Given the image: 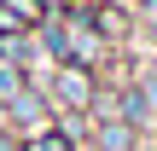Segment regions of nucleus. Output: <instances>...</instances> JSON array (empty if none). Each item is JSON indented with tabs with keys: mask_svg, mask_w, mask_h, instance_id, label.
Segmentation results:
<instances>
[{
	"mask_svg": "<svg viewBox=\"0 0 157 151\" xmlns=\"http://www.w3.org/2000/svg\"><path fill=\"white\" fill-rule=\"evenodd\" d=\"M6 116H12V134H17V140H35V134L52 128V99H47L41 87H23V93L6 105Z\"/></svg>",
	"mask_w": 157,
	"mask_h": 151,
	"instance_id": "obj_1",
	"label": "nucleus"
},
{
	"mask_svg": "<svg viewBox=\"0 0 157 151\" xmlns=\"http://www.w3.org/2000/svg\"><path fill=\"white\" fill-rule=\"evenodd\" d=\"M111 93H117V116L146 140V134H157V116H151V105H146V93L134 87V81H111Z\"/></svg>",
	"mask_w": 157,
	"mask_h": 151,
	"instance_id": "obj_2",
	"label": "nucleus"
},
{
	"mask_svg": "<svg viewBox=\"0 0 157 151\" xmlns=\"http://www.w3.org/2000/svg\"><path fill=\"white\" fill-rule=\"evenodd\" d=\"M93 151H140V134L122 116H93Z\"/></svg>",
	"mask_w": 157,
	"mask_h": 151,
	"instance_id": "obj_3",
	"label": "nucleus"
},
{
	"mask_svg": "<svg viewBox=\"0 0 157 151\" xmlns=\"http://www.w3.org/2000/svg\"><path fill=\"white\" fill-rule=\"evenodd\" d=\"M23 87H35V81H29V70H17V64H0V105H12Z\"/></svg>",
	"mask_w": 157,
	"mask_h": 151,
	"instance_id": "obj_4",
	"label": "nucleus"
},
{
	"mask_svg": "<svg viewBox=\"0 0 157 151\" xmlns=\"http://www.w3.org/2000/svg\"><path fill=\"white\" fill-rule=\"evenodd\" d=\"M134 87L146 93V105H151V116H157V58L151 64H134Z\"/></svg>",
	"mask_w": 157,
	"mask_h": 151,
	"instance_id": "obj_5",
	"label": "nucleus"
},
{
	"mask_svg": "<svg viewBox=\"0 0 157 151\" xmlns=\"http://www.w3.org/2000/svg\"><path fill=\"white\" fill-rule=\"evenodd\" d=\"M17 151H76V145H70V140H64L58 128H47V134H35V140H23Z\"/></svg>",
	"mask_w": 157,
	"mask_h": 151,
	"instance_id": "obj_6",
	"label": "nucleus"
},
{
	"mask_svg": "<svg viewBox=\"0 0 157 151\" xmlns=\"http://www.w3.org/2000/svg\"><path fill=\"white\" fill-rule=\"evenodd\" d=\"M134 17H146V23H157V0H134Z\"/></svg>",
	"mask_w": 157,
	"mask_h": 151,
	"instance_id": "obj_7",
	"label": "nucleus"
},
{
	"mask_svg": "<svg viewBox=\"0 0 157 151\" xmlns=\"http://www.w3.org/2000/svg\"><path fill=\"white\" fill-rule=\"evenodd\" d=\"M6 134H12V116H6V105H0V140H6ZM12 140H17V134H12Z\"/></svg>",
	"mask_w": 157,
	"mask_h": 151,
	"instance_id": "obj_8",
	"label": "nucleus"
},
{
	"mask_svg": "<svg viewBox=\"0 0 157 151\" xmlns=\"http://www.w3.org/2000/svg\"><path fill=\"white\" fill-rule=\"evenodd\" d=\"M17 145H23V140H12V134H6V140H0V151H17Z\"/></svg>",
	"mask_w": 157,
	"mask_h": 151,
	"instance_id": "obj_9",
	"label": "nucleus"
},
{
	"mask_svg": "<svg viewBox=\"0 0 157 151\" xmlns=\"http://www.w3.org/2000/svg\"><path fill=\"white\" fill-rule=\"evenodd\" d=\"M58 6H64V12H70V6H87V0H58Z\"/></svg>",
	"mask_w": 157,
	"mask_h": 151,
	"instance_id": "obj_10",
	"label": "nucleus"
}]
</instances>
